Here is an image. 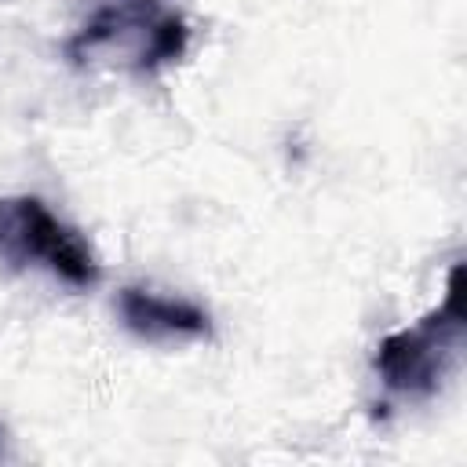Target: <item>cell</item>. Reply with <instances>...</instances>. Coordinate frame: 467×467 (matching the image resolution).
Masks as SVG:
<instances>
[{
	"mask_svg": "<svg viewBox=\"0 0 467 467\" xmlns=\"http://www.w3.org/2000/svg\"><path fill=\"white\" fill-rule=\"evenodd\" d=\"M190 47V22L168 0H95L62 51L77 69L157 73Z\"/></svg>",
	"mask_w": 467,
	"mask_h": 467,
	"instance_id": "obj_1",
	"label": "cell"
},
{
	"mask_svg": "<svg viewBox=\"0 0 467 467\" xmlns=\"http://www.w3.org/2000/svg\"><path fill=\"white\" fill-rule=\"evenodd\" d=\"M463 336V266L452 263L441 303L376 343L372 372L383 394L394 401H431L460 365Z\"/></svg>",
	"mask_w": 467,
	"mask_h": 467,
	"instance_id": "obj_2",
	"label": "cell"
},
{
	"mask_svg": "<svg viewBox=\"0 0 467 467\" xmlns=\"http://www.w3.org/2000/svg\"><path fill=\"white\" fill-rule=\"evenodd\" d=\"M0 263L15 270H47L69 288H95L102 281L91 241L29 193L0 197Z\"/></svg>",
	"mask_w": 467,
	"mask_h": 467,
	"instance_id": "obj_3",
	"label": "cell"
},
{
	"mask_svg": "<svg viewBox=\"0 0 467 467\" xmlns=\"http://www.w3.org/2000/svg\"><path fill=\"white\" fill-rule=\"evenodd\" d=\"M117 314L124 328L146 343H197L212 339V317L204 306L182 296H161L153 288L124 285L117 292Z\"/></svg>",
	"mask_w": 467,
	"mask_h": 467,
	"instance_id": "obj_4",
	"label": "cell"
},
{
	"mask_svg": "<svg viewBox=\"0 0 467 467\" xmlns=\"http://www.w3.org/2000/svg\"><path fill=\"white\" fill-rule=\"evenodd\" d=\"M0 460H7V434L0 431Z\"/></svg>",
	"mask_w": 467,
	"mask_h": 467,
	"instance_id": "obj_5",
	"label": "cell"
}]
</instances>
